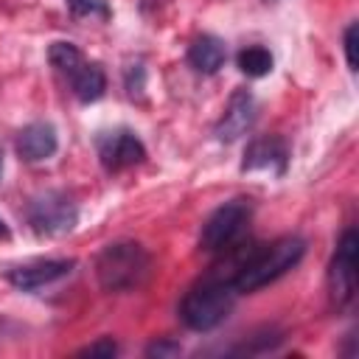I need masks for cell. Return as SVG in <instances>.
I'll list each match as a JSON object with an SVG mask.
<instances>
[{
    "label": "cell",
    "mask_w": 359,
    "mask_h": 359,
    "mask_svg": "<svg viewBox=\"0 0 359 359\" xmlns=\"http://www.w3.org/2000/svg\"><path fill=\"white\" fill-rule=\"evenodd\" d=\"M250 216H252V202L244 199V196L219 205V208L205 219V224H202L199 247L208 250V252H219V250L230 247V244L238 241V236L247 230Z\"/></svg>",
    "instance_id": "cell-4"
},
{
    "label": "cell",
    "mask_w": 359,
    "mask_h": 359,
    "mask_svg": "<svg viewBox=\"0 0 359 359\" xmlns=\"http://www.w3.org/2000/svg\"><path fill=\"white\" fill-rule=\"evenodd\" d=\"M227 59V45L213 36V34H202L191 42L188 48V62L196 73H205V76H213Z\"/></svg>",
    "instance_id": "cell-12"
},
{
    "label": "cell",
    "mask_w": 359,
    "mask_h": 359,
    "mask_svg": "<svg viewBox=\"0 0 359 359\" xmlns=\"http://www.w3.org/2000/svg\"><path fill=\"white\" fill-rule=\"evenodd\" d=\"M8 236H11V230H8V224L0 219V238H8Z\"/></svg>",
    "instance_id": "cell-20"
},
{
    "label": "cell",
    "mask_w": 359,
    "mask_h": 359,
    "mask_svg": "<svg viewBox=\"0 0 359 359\" xmlns=\"http://www.w3.org/2000/svg\"><path fill=\"white\" fill-rule=\"evenodd\" d=\"M143 84H146V70H143V65L137 62V65H129L126 67V90H129V95L135 98V95H140L143 93Z\"/></svg>",
    "instance_id": "cell-18"
},
{
    "label": "cell",
    "mask_w": 359,
    "mask_h": 359,
    "mask_svg": "<svg viewBox=\"0 0 359 359\" xmlns=\"http://www.w3.org/2000/svg\"><path fill=\"white\" fill-rule=\"evenodd\" d=\"M67 79H70V87L81 104L98 101L107 90V76H104V67L98 62H81Z\"/></svg>",
    "instance_id": "cell-13"
},
{
    "label": "cell",
    "mask_w": 359,
    "mask_h": 359,
    "mask_svg": "<svg viewBox=\"0 0 359 359\" xmlns=\"http://www.w3.org/2000/svg\"><path fill=\"white\" fill-rule=\"evenodd\" d=\"M356 266H359V236L353 227H348L337 244V252L331 258L328 269V286L337 306H348L356 292Z\"/></svg>",
    "instance_id": "cell-6"
},
{
    "label": "cell",
    "mask_w": 359,
    "mask_h": 359,
    "mask_svg": "<svg viewBox=\"0 0 359 359\" xmlns=\"http://www.w3.org/2000/svg\"><path fill=\"white\" fill-rule=\"evenodd\" d=\"M98 157H101L107 171H121V168H129L135 163H143L146 146L135 132L115 129V132H104L98 137Z\"/></svg>",
    "instance_id": "cell-7"
},
{
    "label": "cell",
    "mask_w": 359,
    "mask_h": 359,
    "mask_svg": "<svg viewBox=\"0 0 359 359\" xmlns=\"http://www.w3.org/2000/svg\"><path fill=\"white\" fill-rule=\"evenodd\" d=\"M345 59H348V67L356 70V22H351L345 28Z\"/></svg>",
    "instance_id": "cell-19"
},
{
    "label": "cell",
    "mask_w": 359,
    "mask_h": 359,
    "mask_svg": "<svg viewBox=\"0 0 359 359\" xmlns=\"http://www.w3.org/2000/svg\"><path fill=\"white\" fill-rule=\"evenodd\" d=\"M286 160H289V149L286 140L278 135H266L258 137L247 146L244 160H241V171H255V168H275L278 174L286 171Z\"/></svg>",
    "instance_id": "cell-11"
},
{
    "label": "cell",
    "mask_w": 359,
    "mask_h": 359,
    "mask_svg": "<svg viewBox=\"0 0 359 359\" xmlns=\"http://www.w3.org/2000/svg\"><path fill=\"white\" fill-rule=\"evenodd\" d=\"M303 255H306V241L300 236H283L269 247H258L250 255V261L241 266V272L233 278V286L238 294L258 292L261 286L278 280L292 266H297Z\"/></svg>",
    "instance_id": "cell-1"
},
{
    "label": "cell",
    "mask_w": 359,
    "mask_h": 359,
    "mask_svg": "<svg viewBox=\"0 0 359 359\" xmlns=\"http://www.w3.org/2000/svg\"><path fill=\"white\" fill-rule=\"evenodd\" d=\"M0 165H3V157H0Z\"/></svg>",
    "instance_id": "cell-21"
},
{
    "label": "cell",
    "mask_w": 359,
    "mask_h": 359,
    "mask_svg": "<svg viewBox=\"0 0 359 359\" xmlns=\"http://www.w3.org/2000/svg\"><path fill=\"white\" fill-rule=\"evenodd\" d=\"M236 62H238V70H241L244 76H250V79H261V76H266V73L272 70V65H275L272 53H269L266 48H261V45L241 48L238 56H236Z\"/></svg>",
    "instance_id": "cell-14"
},
{
    "label": "cell",
    "mask_w": 359,
    "mask_h": 359,
    "mask_svg": "<svg viewBox=\"0 0 359 359\" xmlns=\"http://www.w3.org/2000/svg\"><path fill=\"white\" fill-rule=\"evenodd\" d=\"M25 219L36 236H62L76 227L79 208L65 191H45L28 202Z\"/></svg>",
    "instance_id": "cell-5"
},
{
    "label": "cell",
    "mask_w": 359,
    "mask_h": 359,
    "mask_svg": "<svg viewBox=\"0 0 359 359\" xmlns=\"http://www.w3.org/2000/svg\"><path fill=\"white\" fill-rule=\"evenodd\" d=\"M252 121H255V98H252V93L250 90H236L230 95L227 109H224L222 121L216 123L213 135L222 143H233L252 126Z\"/></svg>",
    "instance_id": "cell-9"
},
{
    "label": "cell",
    "mask_w": 359,
    "mask_h": 359,
    "mask_svg": "<svg viewBox=\"0 0 359 359\" xmlns=\"http://www.w3.org/2000/svg\"><path fill=\"white\" fill-rule=\"evenodd\" d=\"M76 266L73 258H48V261H34V264H25V266H14L6 272V280L22 292H34V289H42L65 275H70Z\"/></svg>",
    "instance_id": "cell-8"
},
{
    "label": "cell",
    "mask_w": 359,
    "mask_h": 359,
    "mask_svg": "<svg viewBox=\"0 0 359 359\" xmlns=\"http://www.w3.org/2000/svg\"><path fill=\"white\" fill-rule=\"evenodd\" d=\"M48 62H50L59 73L70 76V73L84 62V56H81V50H79L73 42H53V45L48 48Z\"/></svg>",
    "instance_id": "cell-15"
},
{
    "label": "cell",
    "mask_w": 359,
    "mask_h": 359,
    "mask_svg": "<svg viewBox=\"0 0 359 359\" xmlns=\"http://www.w3.org/2000/svg\"><path fill=\"white\" fill-rule=\"evenodd\" d=\"M56 149H59V135H56V126L48 121H34L22 126L17 135V154L25 163H42L53 157Z\"/></svg>",
    "instance_id": "cell-10"
},
{
    "label": "cell",
    "mask_w": 359,
    "mask_h": 359,
    "mask_svg": "<svg viewBox=\"0 0 359 359\" xmlns=\"http://www.w3.org/2000/svg\"><path fill=\"white\" fill-rule=\"evenodd\" d=\"M79 356H104V359H112V356H118V342L112 337H101V339L90 342L87 348H81Z\"/></svg>",
    "instance_id": "cell-16"
},
{
    "label": "cell",
    "mask_w": 359,
    "mask_h": 359,
    "mask_svg": "<svg viewBox=\"0 0 359 359\" xmlns=\"http://www.w3.org/2000/svg\"><path fill=\"white\" fill-rule=\"evenodd\" d=\"M149 272L151 255L137 241L107 244L95 258V275L107 292H135L146 283Z\"/></svg>",
    "instance_id": "cell-2"
},
{
    "label": "cell",
    "mask_w": 359,
    "mask_h": 359,
    "mask_svg": "<svg viewBox=\"0 0 359 359\" xmlns=\"http://www.w3.org/2000/svg\"><path fill=\"white\" fill-rule=\"evenodd\" d=\"M180 353H182V345L174 342V339H154L146 348V356H157V359H171V356H180Z\"/></svg>",
    "instance_id": "cell-17"
},
{
    "label": "cell",
    "mask_w": 359,
    "mask_h": 359,
    "mask_svg": "<svg viewBox=\"0 0 359 359\" xmlns=\"http://www.w3.org/2000/svg\"><path fill=\"white\" fill-rule=\"evenodd\" d=\"M236 286L219 278H205L199 286H194L182 303H180V320L191 328V331H213L216 325H222L233 306H236Z\"/></svg>",
    "instance_id": "cell-3"
}]
</instances>
